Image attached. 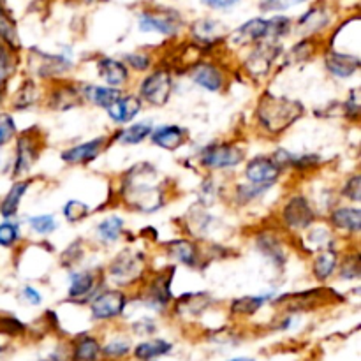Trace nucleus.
Listing matches in <instances>:
<instances>
[{"instance_id":"1","label":"nucleus","mask_w":361,"mask_h":361,"mask_svg":"<svg viewBox=\"0 0 361 361\" xmlns=\"http://www.w3.org/2000/svg\"><path fill=\"white\" fill-rule=\"evenodd\" d=\"M166 183V178L152 162H137L122 173L116 194L127 210L150 215L168 203Z\"/></svg>"},{"instance_id":"2","label":"nucleus","mask_w":361,"mask_h":361,"mask_svg":"<svg viewBox=\"0 0 361 361\" xmlns=\"http://www.w3.org/2000/svg\"><path fill=\"white\" fill-rule=\"evenodd\" d=\"M305 115V106L293 97L264 90L256 104V123L267 137H277Z\"/></svg>"},{"instance_id":"3","label":"nucleus","mask_w":361,"mask_h":361,"mask_svg":"<svg viewBox=\"0 0 361 361\" xmlns=\"http://www.w3.org/2000/svg\"><path fill=\"white\" fill-rule=\"evenodd\" d=\"M148 271H150V267H148L147 254L143 250L123 249L108 264L104 271V281H108L113 288L127 289L140 286Z\"/></svg>"},{"instance_id":"4","label":"nucleus","mask_w":361,"mask_h":361,"mask_svg":"<svg viewBox=\"0 0 361 361\" xmlns=\"http://www.w3.org/2000/svg\"><path fill=\"white\" fill-rule=\"evenodd\" d=\"M176 264H171L168 268H162L159 271H148L147 277L143 279L140 288V302L143 303L147 309L152 310H164L168 309L169 303L175 300L171 291L173 277H175Z\"/></svg>"},{"instance_id":"5","label":"nucleus","mask_w":361,"mask_h":361,"mask_svg":"<svg viewBox=\"0 0 361 361\" xmlns=\"http://www.w3.org/2000/svg\"><path fill=\"white\" fill-rule=\"evenodd\" d=\"M197 161L207 171H228L245 161V150L236 141H215L201 148Z\"/></svg>"},{"instance_id":"6","label":"nucleus","mask_w":361,"mask_h":361,"mask_svg":"<svg viewBox=\"0 0 361 361\" xmlns=\"http://www.w3.org/2000/svg\"><path fill=\"white\" fill-rule=\"evenodd\" d=\"M44 148V136L39 127H30L16 137V152L13 162V180L27 178Z\"/></svg>"},{"instance_id":"7","label":"nucleus","mask_w":361,"mask_h":361,"mask_svg":"<svg viewBox=\"0 0 361 361\" xmlns=\"http://www.w3.org/2000/svg\"><path fill=\"white\" fill-rule=\"evenodd\" d=\"M317 210L310 203L305 194H291L282 204L279 222L286 233H302L307 231L312 224L317 222Z\"/></svg>"},{"instance_id":"8","label":"nucleus","mask_w":361,"mask_h":361,"mask_svg":"<svg viewBox=\"0 0 361 361\" xmlns=\"http://www.w3.org/2000/svg\"><path fill=\"white\" fill-rule=\"evenodd\" d=\"M175 88V80L169 67H155L145 74L143 80L137 87V95L143 102L154 106V108H162L169 102Z\"/></svg>"},{"instance_id":"9","label":"nucleus","mask_w":361,"mask_h":361,"mask_svg":"<svg viewBox=\"0 0 361 361\" xmlns=\"http://www.w3.org/2000/svg\"><path fill=\"white\" fill-rule=\"evenodd\" d=\"M28 71L34 78L41 81L59 80L74 69V63L69 55L60 53H48L39 48L28 49Z\"/></svg>"},{"instance_id":"10","label":"nucleus","mask_w":361,"mask_h":361,"mask_svg":"<svg viewBox=\"0 0 361 361\" xmlns=\"http://www.w3.org/2000/svg\"><path fill=\"white\" fill-rule=\"evenodd\" d=\"M250 48L252 49H250L245 62H243V71L254 81L267 80L268 74L274 71L277 60L284 55L282 53V46L275 44V42L261 41L257 44L250 46Z\"/></svg>"},{"instance_id":"11","label":"nucleus","mask_w":361,"mask_h":361,"mask_svg":"<svg viewBox=\"0 0 361 361\" xmlns=\"http://www.w3.org/2000/svg\"><path fill=\"white\" fill-rule=\"evenodd\" d=\"M88 303H90V312L94 319L108 321L122 316L129 303V296L126 289L101 288Z\"/></svg>"},{"instance_id":"12","label":"nucleus","mask_w":361,"mask_h":361,"mask_svg":"<svg viewBox=\"0 0 361 361\" xmlns=\"http://www.w3.org/2000/svg\"><path fill=\"white\" fill-rule=\"evenodd\" d=\"M83 83H74L69 80H51L49 81V90L44 94L46 106L55 111H69V109L78 108L85 102L83 92H81Z\"/></svg>"},{"instance_id":"13","label":"nucleus","mask_w":361,"mask_h":361,"mask_svg":"<svg viewBox=\"0 0 361 361\" xmlns=\"http://www.w3.org/2000/svg\"><path fill=\"white\" fill-rule=\"evenodd\" d=\"M254 247H256V250L264 257V259L270 261V263L274 264L275 268H279V270H282V268L288 264V240H286L284 235L279 233L277 229H261V231L254 236Z\"/></svg>"},{"instance_id":"14","label":"nucleus","mask_w":361,"mask_h":361,"mask_svg":"<svg viewBox=\"0 0 361 361\" xmlns=\"http://www.w3.org/2000/svg\"><path fill=\"white\" fill-rule=\"evenodd\" d=\"M104 286V274L102 270H73L69 274V289H67V298L71 302L85 303L90 302L92 296Z\"/></svg>"},{"instance_id":"15","label":"nucleus","mask_w":361,"mask_h":361,"mask_svg":"<svg viewBox=\"0 0 361 361\" xmlns=\"http://www.w3.org/2000/svg\"><path fill=\"white\" fill-rule=\"evenodd\" d=\"M189 78L196 87L203 90L219 94L228 85V73L222 66L212 60H197L189 67Z\"/></svg>"},{"instance_id":"16","label":"nucleus","mask_w":361,"mask_h":361,"mask_svg":"<svg viewBox=\"0 0 361 361\" xmlns=\"http://www.w3.org/2000/svg\"><path fill=\"white\" fill-rule=\"evenodd\" d=\"M137 28L145 34L164 35V37H176L182 28V18L173 11H143L137 18Z\"/></svg>"},{"instance_id":"17","label":"nucleus","mask_w":361,"mask_h":361,"mask_svg":"<svg viewBox=\"0 0 361 361\" xmlns=\"http://www.w3.org/2000/svg\"><path fill=\"white\" fill-rule=\"evenodd\" d=\"M284 169L279 166L271 155H256V157L249 159L243 168V175H245V182L254 183V185H263L271 189L277 185L279 178L282 176Z\"/></svg>"},{"instance_id":"18","label":"nucleus","mask_w":361,"mask_h":361,"mask_svg":"<svg viewBox=\"0 0 361 361\" xmlns=\"http://www.w3.org/2000/svg\"><path fill=\"white\" fill-rule=\"evenodd\" d=\"M166 254L175 264H183L192 270L203 268V252L196 240L190 238H175L164 243Z\"/></svg>"},{"instance_id":"19","label":"nucleus","mask_w":361,"mask_h":361,"mask_svg":"<svg viewBox=\"0 0 361 361\" xmlns=\"http://www.w3.org/2000/svg\"><path fill=\"white\" fill-rule=\"evenodd\" d=\"M109 143H111V137L97 136L94 140L74 145V147L63 150L60 154V159L69 166H88L106 150V147H109Z\"/></svg>"},{"instance_id":"20","label":"nucleus","mask_w":361,"mask_h":361,"mask_svg":"<svg viewBox=\"0 0 361 361\" xmlns=\"http://www.w3.org/2000/svg\"><path fill=\"white\" fill-rule=\"evenodd\" d=\"M324 67L331 76L338 78V80H348L353 78L361 67L360 55L348 51H338L334 48H324L323 51Z\"/></svg>"},{"instance_id":"21","label":"nucleus","mask_w":361,"mask_h":361,"mask_svg":"<svg viewBox=\"0 0 361 361\" xmlns=\"http://www.w3.org/2000/svg\"><path fill=\"white\" fill-rule=\"evenodd\" d=\"M267 18H252V20L245 21V23L240 25L238 28H235V30L231 32V35H228V37L224 39V42H228L233 49L254 46L257 44V42L264 41V37H267Z\"/></svg>"},{"instance_id":"22","label":"nucleus","mask_w":361,"mask_h":361,"mask_svg":"<svg viewBox=\"0 0 361 361\" xmlns=\"http://www.w3.org/2000/svg\"><path fill=\"white\" fill-rule=\"evenodd\" d=\"M331 289L326 288H317L309 289V291H296V293H286V295L277 296L274 300V305L284 307L289 314L302 312V310L312 309L316 307L321 300L326 298V295Z\"/></svg>"},{"instance_id":"23","label":"nucleus","mask_w":361,"mask_h":361,"mask_svg":"<svg viewBox=\"0 0 361 361\" xmlns=\"http://www.w3.org/2000/svg\"><path fill=\"white\" fill-rule=\"evenodd\" d=\"M95 69H97L99 78L104 81V85L113 88H126L130 81L129 67L123 63L122 59L115 56H99L95 60Z\"/></svg>"},{"instance_id":"24","label":"nucleus","mask_w":361,"mask_h":361,"mask_svg":"<svg viewBox=\"0 0 361 361\" xmlns=\"http://www.w3.org/2000/svg\"><path fill=\"white\" fill-rule=\"evenodd\" d=\"M328 224L335 233H344L353 238H358L361 231V210L358 204L331 208L328 215Z\"/></svg>"},{"instance_id":"25","label":"nucleus","mask_w":361,"mask_h":361,"mask_svg":"<svg viewBox=\"0 0 361 361\" xmlns=\"http://www.w3.org/2000/svg\"><path fill=\"white\" fill-rule=\"evenodd\" d=\"M141 109H143V101L140 99L137 94H129V92H123L108 109L109 120H111L115 126H127V123L134 122L136 116L140 115Z\"/></svg>"},{"instance_id":"26","label":"nucleus","mask_w":361,"mask_h":361,"mask_svg":"<svg viewBox=\"0 0 361 361\" xmlns=\"http://www.w3.org/2000/svg\"><path fill=\"white\" fill-rule=\"evenodd\" d=\"M338 261H341V252H338L335 243L317 250V252L314 254L312 267H310L312 268V277L316 279L319 284L328 282L335 274H337Z\"/></svg>"},{"instance_id":"27","label":"nucleus","mask_w":361,"mask_h":361,"mask_svg":"<svg viewBox=\"0 0 361 361\" xmlns=\"http://www.w3.org/2000/svg\"><path fill=\"white\" fill-rule=\"evenodd\" d=\"M326 48V41L321 39L319 35H312V37H302L288 53H284V63L282 66H293V63H303L312 60L317 53H323Z\"/></svg>"},{"instance_id":"28","label":"nucleus","mask_w":361,"mask_h":361,"mask_svg":"<svg viewBox=\"0 0 361 361\" xmlns=\"http://www.w3.org/2000/svg\"><path fill=\"white\" fill-rule=\"evenodd\" d=\"M330 23V11L323 6H314L298 18V21H296V30L300 32L302 37H312V35H319Z\"/></svg>"},{"instance_id":"29","label":"nucleus","mask_w":361,"mask_h":361,"mask_svg":"<svg viewBox=\"0 0 361 361\" xmlns=\"http://www.w3.org/2000/svg\"><path fill=\"white\" fill-rule=\"evenodd\" d=\"M150 141L155 147L166 152H176L187 143V130L182 126H161L154 127Z\"/></svg>"},{"instance_id":"30","label":"nucleus","mask_w":361,"mask_h":361,"mask_svg":"<svg viewBox=\"0 0 361 361\" xmlns=\"http://www.w3.org/2000/svg\"><path fill=\"white\" fill-rule=\"evenodd\" d=\"M187 226H189V235L192 236V240H207L208 236L214 233V229L217 228L221 222L210 215L207 212V208L201 207L196 210H190L185 217Z\"/></svg>"},{"instance_id":"31","label":"nucleus","mask_w":361,"mask_h":361,"mask_svg":"<svg viewBox=\"0 0 361 361\" xmlns=\"http://www.w3.org/2000/svg\"><path fill=\"white\" fill-rule=\"evenodd\" d=\"M152 130H154V122L152 120H141V122H130V126L122 127L116 130L111 137V143L126 145H140L150 137Z\"/></svg>"},{"instance_id":"32","label":"nucleus","mask_w":361,"mask_h":361,"mask_svg":"<svg viewBox=\"0 0 361 361\" xmlns=\"http://www.w3.org/2000/svg\"><path fill=\"white\" fill-rule=\"evenodd\" d=\"M83 92V99L87 102H92L94 106L101 109H108L120 95L123 94L122 88H113L108 85H94V83H83L81 87Z\"/></svg>"},{"instance_id":"33","label":"nucleus","mask_w":361,"mask_h":361,"mask_svg":"<svg viewBox=\"0 0 361 361\" xmlns=\"http://www.w3.org/2000/svg\"><path fill=\"white\" fill-rule=\"evenodd\" d=\"M32 185L30 178H21V180H14V183L11 185V189L7 190L6 196L2 197L0 201V215L4 219H14L20 212V203L21 200L27 194L28 187Z\"/></svg>"},{"instance_id":"34","label":"nucleus","mask_w":361,"mask_h":361,"mask_svg":"<svg viewBox=\"0 0 361 361\" xmlns=\"http://www.w3.org/2000/svg\"><path fill=\"white\" fill-rule=\"evenodd\" d=\"M337 240V233L330 228V224H312L303 235V250H309L310 254H316L317 250L331 245Z\"/></svg>"},{"instance_id":"35","label":"nucleus","mask_w":361,"mask_h":361,"mask_svg":"<svg viewBox=\"0 0 361 361\" xmlns=\"http://www.w3.org/2000/svg\"><path fill=\"white\" fill-rule=\"evenodd\" d=\"M212 296L207 291L185 293L175 300V310L180 316H200L208 309Z\"/></svg>"},{"instance_id":"36","label":"nucleus","mask_w":361,"mask_h":361,"mask_svg":"<svg viewBox=\"0 0 361 361\" xmlns=\"http://www.w3.org/2000/svg\"><path fill=\"white\" fill-rule=\"evenodd\" d=\"M44 97V94L41 92V87L35 81V78H27L23 80V83L18 88L16 95L13 99V108L16 111H23V109L32 108L34 104H37L41 99Z\"/></svg>"},{"instance_id":"37","label":"nucleus","mask_w":361,"mask_h":361,"mask_svg":"<svg viewBox=\"0 0 361 361\" xmlns=\"http://www.w3.org/2000/svg\"><path fill=\"white\" fill-rule=\"evenodd\" d=\"M123 231H126V221L120 215H109V217L102 219L95 228L97 238L102 245H113L122 238Z\"/></svg>"},{"instance_id":"38","label":"nucleus","mask_w":361,"mask_h":361,"mask_svg":"<svg viewBox=\"0 0 361 361\" xmlns=\"http://www.w3.org/2000/svg\"><path fill=\"white\" fill-rule=\"evenodd\" d=\"M271 298H274V293H264V295L257 296H242V298L233 300L229 310H231V314H236V316H254Z\"/></svg>"},{"instance_id":"39","label":"nucleus","mask_w":361,"mask_h":361,"mask_svg":"<svg viewBox=\"0 0 361 361\" xmlns=\"http://www.w3.org/2000/svg\"><path fill=\"white\" fill-rule=\"evenodd\" d=\"M0 42L9 46V48L14 49V51H20L21 49L16 23H14V20L11 18V14L7 13V9L2 6V4H0Z\"/></svg>"},{"instance_id":"40","label":"nucleus","mask_w":361,"mask_h":361,"mask_svg":"<svg viewBox=\"0 0 361 361\" xmlns=\"http://www.w3.org/2000/svg\"><path fill=\"white\" fill-rule=\"evenodd\" d=\"M337 275L341 281H360L361 279V256L358 249H353L338 261Z\"/></svg>"},{"instance_id":"41","label":"nucleus","mask_w":361,"mask_h":361,"mask_svg":"<svg viewBox=\"0 0 361 361\" xmlns=\"http://www.w3.org/2000/svg\"><path fill=\"white\" fill-rule=\"evenodd\" d=\"M293 30V20L288 16H282V14H277V16L270 18L268 20V28H267V37L264 41L275 42V44H281L282 39L288 37Z\"/></svg>"},{"instance_id":"42","label":"nucleus","mask_w":361,"mask_h":361,"mask_svg":"<svg viewBox=\"0 0 361 361\" xmlns=\"http://www.w3.org/2000/svg\"><path fill=\"white\" fill-rule=\"evenodd\" d=\"M173 345L169 344V342L161 341V338H155V341H148V342H141V344H137L136 349H134V356H136L137 360L150 361L154 358H159V356L168 355Z\"/></svg>"},{"instance_id":"43","label":"nucleus","mask_w":361,"mask_h":361,"mask_svg":"<svg viewBox=\"0 0 361 361\" xmlns=\"http://www.w3.org/2000/svg\"><path fill=\"white\" fill-rule=\"evenodd\" d=\"M268 187L263 185H254V183H238L235 187V192H233V197H235V203L240 204V207H245V204L254 203L256 200L264 196V192H268Z\"/></svg>"},{"instance_id":"44","label":"nucleus","mask_w":361,"mask_h":361,"mask_svg":"<svg viewBox=\"0 0 361 361\" xmlns=\"http://www.w3.org/2000/svg\"><path fill=\"white\" fill-rule=\"evenodd\" d=\"M99 355H101V345L97 338L88 335L81 337L74 348V361H97Z\"/></svg>"},{"instance_id":"45","label":"nucleus","mask_w":361,"mask_h":361,"mask_svg":"<svg viewBox=\"0 0 361 361\" xmlns=\"http://www.w3.org/2000/svg\"><path fill=\"white\" fill-rule=\"evenodd\" d=\"M27 224L35 235L48 236L51 233H55L59 229V221L55 219V215H32V217L27 219Z\"/></svg>"},{"instance_id":"46","label":"nucleus","mask_w":361,"mask_h":361,"mask_svg":"<svg viewBox=\"0 0 361 361\" xmlns=\"http://www.w3.org/2000/svg\"><path fill=\"white\" fill-rule=\"evenodd\" d=\"M123 63L129 67V71L134 73H148L150 69H154V59H152V53L147 51H130L126 53L122 56Z\"/></svg>"},{"instance_id":"47","label":"nucleus","mask_w":361,"mask_h":361,"mask_svg":"<svg viewBox=\"0 0 361 361\" xmlns=\"http://www.w3.org/2000/svg\"><path fill=\"white\" fill-rule=\"evenodd\" d=\"M62 214L69 224H78L92 214V208L80 200H69L62 207Z\"/></svg>"},{"instance_id":"48","label":"nucleus","mask_w":361,"mask_h":361,"mask_svg":"<svg viewBox=\"0 0 361 361\" xmlns=\"http://www.w3.org/2000/svg\"><path fill=\"white\" fill-rule=\"evenodd\" d=\"M20 240V224L16 221H13V219H4V222H0V247H4V249H13Z\"/></svg>"},{"instance_id":"49","label":"nucleus","mask_w":361,"mask_h":361,"mask_svg":"<svg viewBox=\"0 0 361 361\" xmlns=\"http://www.w3.org/2000/svg\"><path fill=\"white\" fill-rule=\"evenodd\" d=\"M338 194H341L342 200H348L349 203L358 204L361 201V175L360 173H355V175L348 176Z\"/></svg>"},{"instance_id":"50","label":"nucleus","mask_w":361,"mask_h":361,"mask_svg":"<svg viewBox=\"0 0 361 361\" xmlns=\"http://www.w3.org/2000/svg\"><path fill=\"white\" fill-rule=\"evenodd\" d=\"M342 115L353 123H358L361 116V102H360V88H353L349 92L348 99L342 104Z\"/></svg>"},{"instance_id":"51","label":"nucleus","mask_w":361,"mask_h":361,"mask_svg":"<svg viewBox=\"0 0 361 361\" xmlns=\"http://www.w3.org/2000/svg\"><path fill=\"white\" fill-rule=\"evenodd\" d=\"M197 197H200L201 207H204V208H208L210 204H214L215 201H217L219 187H217V183L214 182V178H212V176H208V178L203 180V183H201V187H200V192H197Z\"/></svg>"},{"instance_id":"52","label":"nucleus","mask_w":361,"mask_h":361,"mask_svg":"<svg viewBox=\"0 0 361 361\" xmlns=\"http://www.w3.org/2000/svg\"><path fill=\"white\" fill-rule=\"evenodd\" d=\"M303 2L307 0H261L259 9L261 13H282V11H288Z\"/></svg>"},{"instance_id":"53","label":"nucleus","mask_w":361,"mask_h":361,"mask_svg":"<svg viewBox=\"0 0 361 361\" xmlns=\"http://www.w3.org/2000/svg\"><path fill=\"white\" fill-rule=\"evenodd\" d=\"M16 134H18V129L13 116H11L9 113L0 116V148L6 147L9 141H13Z\"/></svg>"},{"instance_id":"54","label":"nucleus","mask_w":361,"mask_h":361,"mask_svg":"<svg viewBox=\"0 0 361 361\" xmlns=\"http://www.w3.org/2000/svg\"><path fill=\"white\" fill-rule=\"evenodd\" d=\"M83 254H85L83 243H81L80 240H76V242L71 243V245L66 249V252L62 254V267L63 268L76 267V264L81 261V257H83Z\"/></svg>"},{"instance_id":"55","label":"nucleus","mask_w":361,"mask_h":361,"mask_svg":"<svg viewBox=\"0 0 361 361\" xmlns=\"http://www.w3.org/2000/svg\"><path fill=\"white\" fill-rule=\"evenodd\" d=\"M101 351L104 353L106 358H123L127 353L130 351V344L127 341H113L109 344H106L104 348H101Z\"/></svg>"},{"instance_id":"56","label":"nucleus","mask_w":361,"mask_h":361,"mask_svg":"<svg viewBox=\"0 0 361 361\" xmlns=\"http://www.w3.org/2000/svg\"><path fill=\"white\" fill-rule=\"evenodd\" d=\"M0 331H4V334H21V331H25V324L20 323L13 316H2L0 317Z\"/></svg>"},{"instance_id":"57","label":"nucleus","mask_w":361,"mask_h":361,"mask_svg":"<svg viewBox=\"0 0 361 361\" xmlns=\"http://www.w3.org/2000/svg\"><path fill=\"white\" fill-rule=\"evenodd\" d=\"M155 330H157V326H155V321L148 319V317H145V319H140L137 323H134V331H136L137 335H141V337L152 335Z\"/></svg>"},{"instance_id":"58","label":"nucleus","mask_w":361,"mask_h":361,"mask_svg":"<svg viewBox=\"0 0 361 361\" xmlns=\"http://www.w3.org/2000/svg\"><path fill=\"white\" fill-rule=\"evenodd\" d=\"M240 2L243 0H201V4L210 9H217V11H226V9H231V7L238 6Z\"/></svg>"},{"instance_id":"59","label":"nucleus","mask_w":361,"mask_h":361,"mask_svg":"<svg viewBox=\"0 0 361 361\" xmlns=\"http://www.w3.org/2000/svg\"><path fill=\"white\" fill-rule=\"evenodd\" d=\"M21 296H23V300H27L30 305L37 307L42 303V295L39 293V289L32 288V286H25L23 289H21Z\"/></svg>"},{"instance_id":"60","label":"nucleus","mask_w":361,"mask_h":361,"mask_svg":"<svg viewBox=\"0 0 361 361\" xmlns=\"http://www.w3.org/2000/svg\"><path fill=\"white\" fill-rule=\"evenodd\" d=\"M85 4H97V2H104V0H81Z\"/></svg>"},{"instance_id":"61","label":"nucleus","mask_w":361,"mask_h":361,"mask_svg":"<svg viewBox=\"0 0 361 361\" xmlns=\"http://www.w3.org/2000/svg\"><path fill=\"white\" fill-rule=\"evenodd\" d=\"M229 361H256L254 358H235V360H229Z\"/></svg>"}]
</instances>
